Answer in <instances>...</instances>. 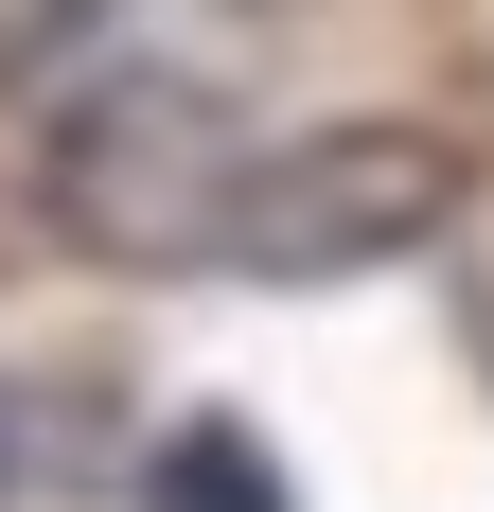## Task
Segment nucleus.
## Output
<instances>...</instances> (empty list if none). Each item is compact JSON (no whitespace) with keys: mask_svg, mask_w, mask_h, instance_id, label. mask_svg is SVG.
<instances>
[{"mask_svg":"<svg viewBox=\"0 0 494 512\" xmlns=\"http://www.w3.org/2000/svg\"><path fill=\"white\" fill-rule=\"evenodd\" d=\"M459 195H477V159L442 142V124H318V142L283 159H247L212 177V265H247V283H353V265H406V248H442Z\"/></svg>","mask_w":494,"mask_h":512,"instance_id":"f257e3e1","label":"nucleus"},{"mask_svg":"<svg viewBox=\"0 0 494 512\" xmlns=\"http://www.w3.org/2000/svg\"><path fill=\"white\" fill-rule=\"evenodd\" d=\"M212 177H230V124H212V89H177V71H124V89L71 106V142H53V212L89 230V248H195L212 230Z\"/></svg>","mask_w":494,"mask_h":512,"instance_id":"f03ea898","label":"nucleus"},{"mask_svg":"<svg viewBox=\"0 0 494 512\" xmlns=\"http://www.w3.org/2000/svg\"><path fill=\"white\" fill-rule=\"evenodd\" d=\"M142 512H300V495H283V460H265L247 424H177L142 460Z\"/></svg>","mask_w":494,"mask_h":512,"instance_id":"7ed1b4c3","label":"nucleus"},{"mask_svg":"<svg viewBox=\"0 0 494 512\" xmlns=\"http://www.w3.org/2000/svg\"><path fill=\"white\" fill-rule=\"evenodd\" d=\"M89 36H106V0H0V89H36V71H71Z\"/></svg>","mask_w":494,"mask_h":512,"instance_id":"20e7f679","label":"nucleus"}]
</instances>
